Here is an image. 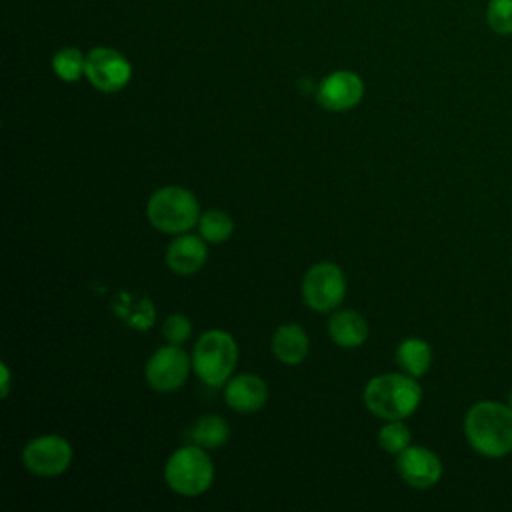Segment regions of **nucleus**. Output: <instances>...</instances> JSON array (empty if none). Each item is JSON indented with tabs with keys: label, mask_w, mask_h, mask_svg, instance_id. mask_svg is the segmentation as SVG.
Returning a JSON list of instances; mask_svg holds the SVG:
<instances>
[{
	"label": "nucleus",
	"mask_w": 512,
	"mask_h": 512,
	"mask_svg": "<svg viewBox=\"0 0 512 512\" xmlns=\"http://www.w3.org/2000/svg\"><path fill=\"white\" fill-rule=\"evenodd\" d=\"M464 436L484 458H504L512 452V408L496 400L472 404L464 416Z\"/></svg>",
	"instance_id": "nucleus-1"
},
{
	"label": "nucleus",
	"mask_w": 512,
	"mask_h": 512,
	"mask_svg": "<svg viewBox=\"0 0 512 512\" xmlns=\"http://www.w3.org/2000/svg\"><path fill=\"white\" fill-rule=\"evenodd\" d=\"M422 400V388L410 374H380L364 388L366 408L382 420H404L414 414Z\"/></svg>",
	"instance_id": "nucleus-2"
},
{
	"label": "nucleus",
	"mask_w": 512,
	"mask_h": 512,
	"mask_svg": "<svg viewBox=\"0 0 512 512\" xmlns=\"http://www.w3.org/2000/svg\"><path fill=\"white\" fill-rule=\"evenodd\" d=\"M150 224L166 234H184L200 220L196 196L182 186H164L152 192L146 204Z\"/></svg>",
	"instance_id": "nucleus-3"
},
{
	"label": "nucleus",
	"mask_w": 512,
	"mask_h": 512,
	"mask_svg": "<svg viewBox=\"0 0 512 512\" xmlns=\"http://www.w3.org/2000/svg\"><path fill=\"white\" fill-rule=\"evenodd\" d=\"M238 362L236 340L226 330L204 332L192 350V368L196 376L208 386H222L228 382Z\"/></svg>",
	"instance_id": "nucleus-4"
},
{
	"label": "nucleus",
	"mask_w": 512,
	"mask_h": 512,
	"mask_svg": "<svg viewBox=\"0 0 512 512\" xmlns=\"http://www.w3.org/2000/svg\"><path fill=\"white\" fill-rule=\"evenodd\" d=\"M164 480L180 496H200L214 480V466L208 452L198 444L178 448L164 464Z\"/></svg>",
	"instance_id": "nucleus-5"
},
{
	"label": "nucleus",
	"mask_w": 512,
	"mask_h": 512,
	"mask_svg": "<svg viewBox=\"0 0 512 512\" xmlns=\"http://www.w3.org/2000/svg\"><path fill=\"white\" fill-rule=\"evenodd\" d=\"M344 296L346 278L334 262H318L302 278V298L316 312L334 310Z\"/></svg>",
	"instance_id": "nucleus-6"
},
{
	"label": "nucleus",
	"mask_w": 512,
	"mask_h": 512,
	"mask_svg": "<svg viewBox=\"0 0 512 512\" xmlns=\"http://www.w3.org/2000/svg\"><path fill=\"white\" fill-rule=\"evenodd\" d=\"M22 462L36 476H58L72 462V446L60 434H44L32 438L22 450Z\"/></svg>",
	"instance_id": "nucleus-7"
},
{
	"label": "nucleus",
	"mask_w": 512,
	"mask_h": 512,
	"mask_svg": "<svg viewBox=\"0 0 512 512\" xmlns=\"http://www.w3.org/2000/svg\"><path fill=\"white\" fill-rule=\"evenodd\" d=\"M190 374V358L178 344L158 348L146 362L144 376L152 390L174 392Z\"/></svg>",
	"instance_id": "nucleus-8"
},
{
	"label": "nucleus",
	"mask_w": 512,
	"mask_h": 512,
	"mask_svg": "<svg viewBox=\"0 0 512 512\" xmlns=\"http://www.w3.org/2000/svg\"><path fill=\"white\" fill-rule=\"evenodd\" d=\"M84 76L102 92H118L132 78V66L124 54L114 48H92L86 54Z\"/></svg>",
	"instance_id": "nucleus-9"
},
{
	"label": "nucleus",
	"mask_w": 512,
	"mask_h": 512,
	"mask_svg": "<svg viewBox=\"0 0 512 512\" xmlns=\"http://www.w3.org/2000/svg\"><path fill=\"white\" fill-rule=\"evenodd\" d=\"M364 96V82L352 70H336L328 74L318 86V102L326 110L344 112L354 108Z\"/></svg>",
	"instance_id": "nucleus-10"
},
{
	"label": "nucleus",
	"mask_w": 512,
	"mask_h": 512,
	"mask_svg": "<svg viewBox=\"0 0 512 512\" xmlns=\"http://www.w3.org/2000/svg\"><path fill=\"white\" fill-rule=\"evenodd\" d=\"M398 474L402 480L418 490L434 486L442 476L440 458L426 446H408L398 454L396 460Z\"/></svg>",
	"instance_id": "nucleus-11"
},
{
	"label": "nucleus",
	"mask_w": 512,
	"mask_h": 512,
	"mask_svg": "<svg viewBox=\"0 0 512 512\" xmlns=\"http://www.w3.org/2000/svg\"><path fill=\"white\" fill-rule=\"evenodd\" d=\"M226 404L242 414L260 410L268 400V386L256 374H238L224 386Z\"/></svg>",
	"instance_id": "nucleus-12"
},
{
	"label": "nucleus",
	"mask_w": 512,
	"mask_h": 512,
	"mask_svg": "<svg viewBox=\"0 0 512 512\" xmlns=\"http://www.w3.org/2000/svg\"><path fill=\"white\" fill-rule=\"evenodd\" d=\"M206 240L194 234H180L166 248V264L178 276H190L198 272L208 256Z\"/></svg>",
	"instance_id": "nucleus-13"
},
{
	"label": "nucleus",
	"mask_w": 512,
	"mask_h": 512,
	"mask_svg": "<svg viewBox=\"0 0 512 512\" xmlns=\"http://www.w3.org/2000/svg\"><path fill=\"white\" fill-rule=\"evenodd\" d=\"M310 348V340L306 330L300 324L288 322L274 330L272 334V352L284 364H300Z\"/></svg>",
	"instance_id": "nucleus-14"
},
{
	"label": "nucleus",
	"mask_w": 512,
	"mask_h": 512,
	"mask_svg": "<svg viewBox=\"0 0 512 512\" xmlns=\"http://www.w3.org/2000/svg\"><path fill=\"white\" fill-rule=\"evenodd\" d=\"M328 334L342 348H356L368 338V322L356 310H340L328 320Z\"/></svg>",
	"instance_id": "nucleus-15"
},
{
	"label": "nucleus",
	"mask_w": 512,
	"mask_h": 512,
	"mask_svg": "<svg viewBox=\"0 0 512 512\" xmlns=\"http://www.w3.org/2000/svg\"><path fill=\"white\" fill-rule=\"evenodd\" d=\"M396 362L406 374L420 378L428 372L432 364V348L426 340L410 336L398 344Z\"/></svg>",
	"instance_id": "nucleus-16"
},
{
	"label": "nucleus",
	"mask_w": 512,
	"mask_h": 512,
	"mask_svg": "<svg viewBox=\"0 0 512 512\" xmlns=\"http://www.w3.org/2000/svg\"><path fill=\"white\" fill-rule=\"evenodd\" d=\"M190 438L202 448H220L230 438V426L218 414H204L190 428Z\"/></svg>",
	"instance_id": "nucleus-17"
},
{
	"label": "nucleus",
	"mask_w": 512,
	"mask_h": 512,
	"mask_svg": "<svg viewBox=\"0 0 512 512\" xmlns=\"http://www.w3.org/2000/svg\"><path fill=\"white\" fill-rule=\"evenodd\" d=\"M198 230H200V236L208 244H222L232 236L234 220L224 210L212 208V210H206L200 214Z\"/></svg>",
	"instance_id": "nucleus-18"
},
{
	"label": "nucleus",
	"mask_w": 512,
	"mask_h": 512,
	"mask_svg": "<svg viewBox=\"0 0 512 512\" xmlns=\"http://www.w3.org/2000/svg\"><path fill=\"white\" fill-rule=\"evenodd\" d=\"M84 66H86V56L72 46L60 48L52 56V70L64 82H76L84 74Z\"/></svg>",
	"instance_id": "nucleus-19"
},
{
	"label": "nucleus",
	"mask_w": 512,
	"mask_h": 512,
	"mask_svg": "<svg viewBox=\"0 0 512 512\" xmlns=\"http://www.w3.org/2000/svg\"><path fill=\"white\" fill-rule=\"evenodd\" d=\"M124 294V292H122ZM126 304L116 302V312L132 326V328H150L154 322V308L148 298L124 294Z\"/></svg>",
	"instance_id": "nucleus-20"
},
{
	"label": "nucleus",
	"mask_w": 512,
	"mask_h": 512,
	"mask_svg": "<svg viewBox=\"0 0 512 512\" xmlns=\"http://www.w3.org/2000/svg\"><path fill=\"white\" fill-rule=\"evenodd\" d=\"M410 440V428L402 420H388V424H384L378 432L380 448L396 456L410 446Z\"/></svg>",
	"instance_id": "nucleus-21"
},
{
	"label": "nucleus",
	"mask_w": 512,
	"mask_h": 512,
	"mask_svg": "<svg viewBox=\"0 0 512 512\" xmlns=\"http://www.w3.org/2000/svg\"><path fill=\"white\" fill-rule=\"evenodd\" d=\"M486 22L496 34H512V0H490L486 8Z\"/></svg>",
	"instance_id": "nucleus-22"
},
{
	"label": "nucleus",
	"mask_w": 512,
	"mask_h": 512,
	"mask_svg": "<svg viewBox=\"0 0 512 512\" xmlns=\"http://www.w3.org/2000/svg\"><path fill=\"white\" fill-rule=\"evenodd\" d=\"M162 332H164V338L168 340V344H184L192 332V322L186 314H170L164 324H162Z\"/></svg>",
	"instance_id": "nucleus-23"
},
{
	"label": "nucleus",
	"mask_w": 512,
	"mask_h": 512,
	"mask_svg": "<svg viewBox=\"0 0 512 512\" xmlns=\"http://www.w3.org/2000/svg\"><path fill=\"white\" fill-rule=\"evenodd\" d=\"M0 372H2V384H0V388H2V396L6 398L8 392H10V370H8L6 364H2V366H0Z\"/></svg>",
	"instance_id": "nucleus-24"
},
{
	"label": "nucleus",
	"mask_w": 512,
	"mask_h": 512,
	"mask_svg": "<svg viewBox=\"0 0 512 512\" xmlns=\"http://www.w3.org/2000/svg\"><path fill=\"white\" fill-rule=\"evenodd\" d=\"M508 406L512 408V390H510V394H508Z\"/></svg>",
	"instance_id": "nucleus-25"
}]
</instances>
